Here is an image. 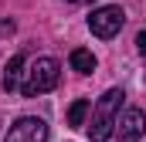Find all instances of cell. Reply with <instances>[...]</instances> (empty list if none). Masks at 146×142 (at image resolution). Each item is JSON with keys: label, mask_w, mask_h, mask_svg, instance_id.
Masks as SVG:
<instances>
[{"label": "cell", "mask_w": 146, "mask_h": 142, "mask_svg": "<svg viewBox=\"0 0 146 142\" xmlns=\"http://www.w3.org/2000/svg\"><path fill=\"white\" fill-rule=\"evenodd\" d=\"M122 88H109L95 108H92V125H88V139L92 142H109V135L115 132V122H119V108H122Z\"/></svg>", "instance_id": "obj_1"}, {"label": "cell", "mask_w": 146, "mask_h": 142, "mask_svg": "<svg viewBox=\"0 0 146 142\" xmlns=\"http://www.w3.org/2000/svg\"><path fill=\"white\" fill-rule=\"evenodd\" d=\"M58 78H61V64L54 58H37L31 64V71H27V81L21 85V95L24 98H37V95L51 91L58 85Z\"/></svg>", "instance_id": "obj_2"}, {"label": "cell", "mask_w": 146, "mask_h": 142, "mask_svg": "<svg viewBox=\"0 0 146 142\" xmlns=\"http://www.w3.org/2000/svg\"><path fill=\"white\" fill-rule=\"evenodd\" d=\"M122 24H126V14H122V7L119 3H106V7H99V10H92V17H88V31L95 37H102V41H109L122 31Z\"/></svg>", "instance_id": "obj_3"}, {"label": "cell", "mask_w": 146, "mask_h": 142, "mask_svg": "<svg viewBox=\"0 0 146 142\" xmlns=\"http://www.w3.org/2000/svg\"><path fill=\"white\" fill-rule=\"evenodd\" d=\"M3 142H48V122L34 118V115H24V118H17L10 125Z\"/></svg>", "instance_id": "obj_4"}, {"label": "cell", "mask_w": 146, "mask_h": 142, "mask_svg": "<svg viewBox=\"0 0 146 142\" xmlns=\"http://www.w3.org/2000/svg\"><path fill=\"white\" fill-rule=\"evenodd\" d=\"M115 132H119V142H139L146 132V115L139 108H126L115 122Z\"/></svg>", "instance_id": "obj_5"}, {"label": "cell", "mask_w": 146, "mask_h": 142, "mask_svg": "<svg viewBox=\"0 0 146 142\" xmlns=\"http://www.w3.org/2000/svg\"><path fill=\"white\" fill-rule=\"evenodd\" d=\"M21 74H24V54H14L10 61H7V68H3V91H17L21 88Z\"/></svg>", "instance_id": "obj_6"}, {"label": "cell", "mask_w": 146, "mask_h": 142, "mask_svg": "<svg viewBox=\"0 0 146 142\" xmlns=\"http://www.w3.org/2000/svg\"><path fill=\"white\" fill-rule=\"evenodd\" d=\"M68 61H72V71H78V74H92L95 64H99V61H95V54H92V51H85V47H75Z\"/></svg>", "instance_id": "obj_7"}, {"label": "cell", "mask_w": 146, "mask_h": 142, "mask_svg": "<svg viewBox=\"0 0 146 142\" xmlns=\"http://www.w3.org/2000/svg\"><path fill=\"white\" fill-rule=\"evenodd\" d=\"M88 108H92V102H88V98H78V102L68 108V125H72V129H82V125H85Z\"/></svg>", "instance_id": "obj_8"}, {"label": "cell", "mask_w": 146, "mask_h": 142, "mask_svg": "<svg viewBox=\"0 0 146 142\" xmlns=\"http://www.w3.org/2000/svg\"><path fill=\"white\" fill-rule=\"evenodd\" d=\"M136 44H139V54H143V58H146V27H143V31H139V37H136Z\"/></svg>", "instance_id": "obj_9"}, {"label": "cell", "mask_w": 146, "mask_h": 142, "mask_svg": "<svg viewBox=\"0 0 146 142\" xmlns=\"http://www.w3.org/2000/svg\"><path fill=\"white\" fill-rule=\"evenodd\" d=\"M68 3H92V0H68Z\"/></svg>", "instance_id": "obj_10"}]
</instances>
